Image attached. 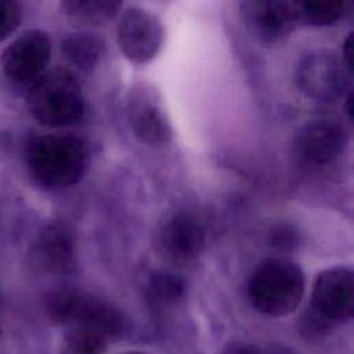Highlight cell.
I'll use <instances>...</instances> for the list:
<instances>
[{"label": "cell", "instance_id": "2e32d148", "mask_svg": "<svg viewBox=\"0 0 354 354\" xmlns=\"http://www.w3.org/2000/svg\"><path fill=\"white\" fill-rule=\"evenodd\" d=\"M185 292L184 281L171 272L158 271L152 274L148 282V293L151 300L160 307L178 303Z\"/></svg>", "mask_w": 354, "mask_h": 354}, {"label": "cell", "instance_id": "3957f363", "mask_svg": "<svg viewBox=\"0 0 354 354\" xmlns=\"http://www.w3.org/2000/svg\"><path fill=\"white\" fill-rule=\"evenodd\" d=\"M44 311L55 324L88 329L108 340L118 337L124 329V318L116 307L72 288L51 290L44 299Z\"/></svg>", "mask_w": 354, "mask_h": 354}, {"label": "cell", "instance_id": "603a6c76", "mask_svg": "<svg viewBox=\"0 0 354 354\" xmlns=\"http://www.w3.org/2000/svg\"><path fill=\"white\" fill-rule=\"evenodd\" d=\"M351 102H353V94L348 93L347 97H346V112H347V116L348 119L351 120L353 119V108H351Z\"/></svg>", "mask_w": 354, "mask_h": 354}, {"label": "cell", "instance_id": "9c48e42d", "mask_svg": "<svg viewBox=\"0 0 354 354\" xmlns=\"http://www.w3.org/2000/svg\"><path fill=\"white\" fill-rule=\"evenodd\" d=\"M246 28L260 40L272 43L288 36L301 21L300 3L256 0L241 4Z\"/></svg>", "mask_w": 354, "mask_h": 354}, {"label": "cell", "instance_id": "7c38bea8", "mask_svg": "<svg viewBox=\"0 0 354 354\" xmlns=\"http://www.w3.org/2000/svg\"><path fill=\"white\" fill-rule=\"evenodd\" d=\"M32 266L37 270L64 275L76 268V248L72 231L61 223H53L44 227L29 249Z\"/></svg>", "mask_w": 354, "mask_h": 354}, {"label": "cell", "instance_id": "52a82bcc", "mask_svg": "<svg viewBox=\"0 0 354 354\" xmlns=\"http://www.w3.org/2000/svg\"><path fill=\"white\" fill-rule=\"evenodd\" d=\"M51 55V40L44 30L24 32L3 53L1 62L7 79L18 87L29 88L44 72Z\"/></svg>", "mask_w": 354, "mask_h": 354}, {"label": "cell", "instance_id": "8992f818", "mask_svg": "<svg viewBox=\"0 0 354 354\" xmlns=\"http://www.w3.org/2000/svg\"><path fill=\"white\" fill-rule=\"evenodd\" d=\"M350 73L337 55L328 50L306 54L296 66L297 87L308 98L332 102L344 94Z\"/></svg>", "mask_w": 354, "mask_h": 354}, {"label": "cell", "instance_id": "9a60e30c", "mask_svg": "<svg viewBox=\"0 0 354 354\" xmlns=\"http://www.w3.org/2000/svg\"><path fill=\"white\" fill-rule=\"evenodd\" d=\"M102 40L87 32H76L65 36L61 41L62 54L77 68L88 71L94 68L102 53Z\"/></svg>", "mask_w": 354, "mask_h": 354}, {"label": "cell", "instance_id": "6da1fadb", "mask_svg": "<svg viewBox=\"0 0 354 354\" xmlns=\"http://www.w3.org/2000/svg\"><path fill=\"white\" fill-rule=\"evenodd\" d=\"M26 166L32 178L47 189L71 187L86 171L87 148L75 136H39L26 147Z\"/></svg>", "mask_w": 354, "mask_h": 354}, {"label": "cell", "instance_id": "8fae6325", "mask_svg": "<svg viewBox=\"0 0 354 354\" xmlns=\"http://www.w3.org/2000/svg\"><path fill=\"white\" fill-rule=\"evenodd\" d=\"M313 310L326 319L344 321L354 314V275L346 267L322 271L313 286Z\"/></svg>", "mask_w": 354, "mask_h": 354}, {"label": "cell", "instance_id": "7402d4cb", "mask_svg": "<svg viewBox=\"0 0 354 354\" xmlns=\"http://www.w3.org/2000/svg\"><path fill=\"white\" fill-rule=\"evenodd\" d=\"M342 55H343L342 62H343V65L346 66L347 72L351 76V72H353V35L351 33L346 37V40L343 43Z\"/></svg>", "mask_w": 354, "mask_h": 354}, {"label": "cell", "instance_id": "7a4b0ae2", "mask_svg": "<svg viewBox=\"0 0 354 354\" xmlns=\"http://www.w3.org/2000/svg\"><path fill=\"white\" fill-rule=\"evenodd\" d=\"M26 106L43 126H71L84 113L80 83L68 69L55 68L43 73L28 88Z\"/></svg>", "mask_w": 354, "mask_h": 354}, {"label": "cell", "instance_id": "5b68a950", "mask_svg": "<svg viewBox=\"0 0 354 354\" xmlns=\"http://www.w3.org/2000/svg\"><path fill=\"white\" fill-rule=\"evenodd\" d=\"M206 245L205 230L199 218L184 210L167 214L155 230V248L159 254L176 266L195 261Z\"/></svg>", "mask_w": 354, "mask_h": 354}, {"label": "cell", "instance_id": "ffe728a7", "mask_svg": "<svg viewBox=\"0 0 354 354\" xmlns=\"http://www.w3.org/2000/svg\"><path fill=\"white\" fill-rule=\"evenodd\" d=\"M271 243L277 249L281 250H290L297 245V234L289 225L277 227L271 235Z\"/></svg>", "mask_w": 354, "mask_h": 354}, {"label": "cell", "instance_id": "ac0fdd59", "mask_svg": "<svg viewBox=\"0 0 354 354\" xmlns=\"http://www.w3.org/2000/svg\"><path fill=\"white\" fill-rule=\"evenodd\" d=\"M347 6L343 1H301V21L314 26H329L346 14Z\"/></svg>", "mask_w": 354, "mask_h": 354}, {"label": "cell", "instance_id": "30bf717a", "mask_svg": "<svg viewBox=\"0 0 354 354\" xmlns=\"http://www.w3.org/2000/svg\"><path fill=\"white\" fill-rule=\"evenodd\" d=\"M127 116L134 136L147 145H163L171 138V127L162 102L152 87L131 88L127 101Z\"/></svg>", "mask_w": 354, "mask_h": 354}, {"label": "cell", "instance_id": "cb8c5ba5", "mask_svg": "<svg viewBox=\"0 0 354 354\" xmlns=\"http://www.w3.org/2000/svg\"><path fill=\"white\" fill-rule=\"evenodd\" d=\"M124 354H144V353H124Z\"/></svg>", "mask_w": 354, "mask_h": 354}, {"label": "cell", "instance_id": "e0dca14e", "mask_svg": "<svg viewBox=\"0 0 354 354\" xmlns=\"http://www.w3.org/2000/svg\"><path fill=\"white\" fill-rule=\"evenodd\" d=\"M108 342L106 337L97 332L83 328H66L61 354H102Z\"/></svg>", "mask_w": 354, "mask_h": 354}, {"label": "cell", "instance_id": "5bb4252c", "mask_svg": "<svg viewBox=\"0 0 354 354\" xmlns=\"http://www.w3.org/2000/svg\"><path fill=\"white\" fill-rule=\"evenodd\" d=\"M119 1H94V0H69L61 3V8L68 19L76 25H102L112 19L120 10Z\"/></svg>", "mask_w": 354, "mask_h": 354}, {"label": "cell", "instance_id": "d6986e66", "mask_svg": "<svg viewBox=\"0 0 354 354\" xmlns=\"http://www.w3.org/2000/svg\"><path fill=\"white\" fill-rule=\"evenodd\" d=\"M22 10L19 3L12 0H0V41L8 37L19 25Z\"/></svg>", "mask_w": 354, "mask_h": 354}, {"label": "cell", "instance_id": "ba28073f", "mask_svg": "<svg viewBox=\"0 0 354 354\" xmlns=\"http://www.w3.org/2000/svg\"><path fill=\"white\" fill-rule=\"evenodd\" d=\"M163 26L159 19L141 7L126 8L118 22L120 51L134 64L151 61L163 43Z\"/></svg>", "mask_w": 354, "mask_h": 354}, {"label": "cell", "instance_id": "4fadbf2b", "mask_svg": "<svg viewBox=\"0 0 354 354\" xmlns=\"http://www.w3.org/2000/svg\"><path fill=\"white\" fill-rule=\"evenodd\" d=\"M347 142L343 124L328 118L308 120L297 133L296 147L299 153L311 163L324 165L340 155Z\"/></svg>", "mask_w": 354, "mask_h": 354}, {"label": "cell", "instance_id": "44dd1931", "mask_svg": "<svg viewBox=\"0 0 354 354\" xmlns=\"http://www.w3.org/2000/svg\"><path fill=\"white\" fill-rule=\"evenodd\" d=\"M221 354H261L260 350L249 343L242 342H232L227 344Z\"/></svg>", "mask_w": 354, "mask_h": 354}, {"label": "cell", "instance_id": "277c9868", "mask_svg": "<svg viewBox=\"0 0 354 354\" xmlns=\"http://www.w3.org/2000/svg\"><path fill=\"white\" fill-rule=\"evenodd\" d=\"M252 304L264 315L283 317L296 310L304 295V274L288 260L263 261L249 281Z\"/></svg>", "mask_w": 354, "mask_h": 354}]
</instances>
